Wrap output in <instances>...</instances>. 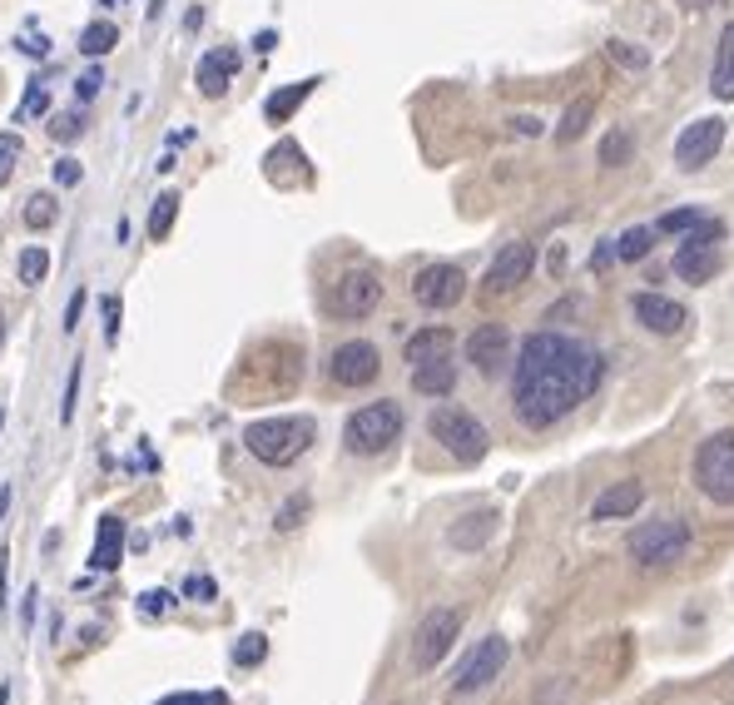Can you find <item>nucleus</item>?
Wrapping results in <instances>:
<instances>
[{
    "instance_id": "nucleus-36",
    "label": "nucleus",
    "mask_w": 734,
    "mask_h": 705,
    "mask_svg": "<svg viewBox=\"0 0 734 705\" xmlns=\"http://www.w3.org/2000/svg\"><path fill=\"white\" fill-rule=\"evenodd\" d=\"M695 224H700L695 209H670V214L655 224V234H685V228H695Z\"/></svg>"
},
{
    "instance_id": "nucleus-49",
    "label": "nucleus",
    "mask_w": 734,
    "mask_h": 705,
    "mask_svg": "<svg viewBox=\"0 0 734 705\" xmlns=\"http://www.w3.org/2000/svg\"><path fill=\"white\" fill-rule=\"evenodd\" d=\"M511 125H517L521 134H541V120H531V115H517V120H511Z\"/></svg>"
},
{
    "instance_id": "nucleus-22",
    "label": "nucleus",
    "mask_w": 734,
    "mask_h": 705,
    "mask_svg": "<svg viewBox=\"0 0 734 705\" xmlns=\"http://www.w3.org/2000/svg\"><path fill=\"white\" fill-rule=\"evenodd\" d=\"M710 90H714V99H734V21L720 31V50H714Z\"/></svg>"
},
{
    "instance_id": "nucleus-1",
    "label": "nucleus",
    "mask_w": 734,
    "mask_h": 705,
    "mask_svg": "<svg viewBox=\"0 0 734 705\" xmlns=\"http://www.w3.org/2000/svg\"><path fill=\"white\" fill-rule=\"evenodd\" d=\"M601 353L576 338L561 333H531L517 353V373H511V402H517L521 427L541 433V427L561 423L576 413V402H585L601 388Z\"/></svg>"
},
{
    "instance_id": "nucleus-18",
    "label": "nucleus",
    "mask_w": 734,
    "mask_h": 705,
    "mask_svg": "<svg viewBox=\"0 0 734 705\" xmlns=\"http://www.w3.org/2000/svg\"><path fill=\"white\" fill-rule=\"evenodd\" d=\"M457 338L447 333V328H422V333L407 338V348H402V359L412 363V368H422V363H437V359H452Z\"/></svg>"
},
{
    "instance_id": "nucleus-14",
    "label": "nucleus",
    "mask_w": 734,
    "mask_h": 705,
    "mask_svg": "<svg viewBox=\"0 0 734 705\" xmlns=\"http://www.w3.org/2000/svg\"><path fill=\"white\" fill-rule=\"evenodd\" d=\"M531 269H536V249L531 244H521V239H511L507 249L492 259V269H486V293H511V289H521V283L531 279Z\"/></svg>"
},
{
    "instance_id": "nucleus-48",
    "label": "nucleus",
    "mask_w": 734,
    "mask_h": 705,
    "mask_svg": "<svg viewBox=\"0 0 734 705\" xmlns=\"http://www.w3.org/2000/svg\"><path fill=\"white\" fill-rule=\"evenodd\" d=\"M21 50H25V55H35V60H40V55H50V40H45V35H40V40H21Z\"/></svg>"
},
{
    "instance_id": "nucleus-41",
    "label": "nucleus",
    "mask_w": 734,
    "mask_h": 705,
    "mask_svg": "<svg viewBox=\"0 0 734 705\" xmlns=\"http://www.w3.org/2000/svg\"><path fill=\"white\" fill-rule=\"evenodd\" d=\"M308 512V497H293V502H283V512H279V532H293L298 527V517Z\"/></svg>"
},
{
    "instance_id": "nucleus-47",
    "label": "nucleus",
    "mask_w": 734,
    "mask_h": 705,
    "mask_svg": "<svg viewBox=\"0 0 734 705\" xmlns=\"http://www.w3.org/2000/svg\"><path fill=\"white\" fill-rule=\"evenodd\" d=\"M35 601H40V591H31V597H25V607H21V626L25 631L35 626Z\"/></svg>"
},
{
    "instance_id": "nucleus-38",
    "label": "nucleus",
    "mask_w": 734,
    "mask_h": 705,
    "mask_svg": "<svg viewBox=\"0 0 734 705\" xmlns=\"http://www.w3.org/2000/svg\"><path fill=\"white\" fill-rule=\"evenodd\" d=\"M75 402H80V363L70 368V378H66V398H60V423H70V418H75Z\"/></svg>"
},
{
    "instance_id": "nucleus-3",
    "label": "nucleus",
    "mask_w": 734,
    "mask_h": 705,
    "mask_svg": "<svg viewBox=\"0 0 734 705\" xmlns=\"http://www.w3.org/2000/svg\"><path fill=\"white\" fill-rule=\"evenodd\" d=\"M402 437V408L398 402H367V408H357L353 418H347V427H343V443H347V453H357V457H378V453H388L392 443Z\"/></svg>"
},
{
    "instance_id": "nucleus-55",
    "label": "nucleus",
    "mask_w": 734,
    "mask_h": 705,
    "mask_svg": "<svg viewBox=\"0 0 734 705\" xmlns=\"http://www.w3.org/2000/svg\"><path fill=\"white\" fill-rule=\"evenodd\" d=\"M690 5H705V0H690Z\"/></svg>"
},
{
    "instance_id": "nucleus-2",
    "label": "nucleus",
    "mask_w": 734,
    "mask_h": 705,
    "mask_svg": "<svg viewBox=\"0 0 734 705\" xmlns=\"http://www.w3.org/2000/svg\"><path fill=\"white\" fill-rule=\"evenodd\" d=\"M313 437H318L313 418H259V423L244 427V447L263 467H293L313 447Z\"/></svg>"
},
{
    "instance_id": "nucleus-46",
    "label": "nucleus",
    "mask_w": 734,
    "mask_h": 705,
    "mask_svg": "<svg viewBox=\"0 0 734 705\" xmlns=\"http://www.w3.org/2000/svg\"><path fill=\"white\" fill-rule=\"evenodd\" d=\"M105 328H109V343L119 338V298H105Z\"/></svg>"
},
{
    "instance_id": "nucleus-27",
    "label": "nucleus",
    "mask_w": 734,
    "mask_h": 705,
    "mask_svg": "<svg viewBox=\"0 0 734 705\" xmlns=\"http://www.w3.org/2000/svg\"><path fill=\"white\" fill-rule=\"evenodd\" d=\"M650 244H655V228L636 224V228H626V234L616 239V254H620V259H630V263H640L650 254Z\"/></svg>"
},
{
    "instance_id": "nucleus-17",
    "label": "nucleus",
    "mask_w": 734,
    "mask_h": 705,
    "mask_svg": "<svg viewBox=\"0 0 734 705\" xmlns=\"http://www.w3.org/2000/svg\"><path fill=\"white\" fill-rule=\"evenodd\" d=\"M238 75V50H209L204 60H199V70H194V80H199V90H204L209 99H218L228 90V80Z\"/></svg>"
},
{
    "instance_id": "nucleus-44",
    "label": "nucleus",
    "mask_w": 734,
    "mask_h": 705,
    "mask_svg": "<svg viewBox=\"0 0 734 705\" xmlns=\"http://www.w3.org/2000/svg\"><path fill=\"white\" fill-rule=\"evenodd\" d=\"M80 314H85V289H80L75 298H70V308H66V333H75V328H80Z\"/></svg>"
},
{
    "instance_id": "nucleus-54",
    "label": "nucleus",
    "mask_w": 734,
    "mask_h": 705,
    "mask_svg": "<svg viewBox=\"0 0 734 705\" xmlns=\"http://www.w3.org/2000/svg\"><path fill=\"white\" fill-rule=\"evenodd\" d=\"M0 427H5V408H0Z\"/></svg>"
},
{
    "instance_id": "nucleus-4",
    "label": "nucleus",
    "mask_w": 734,
    "mask_h": 705,
    "mask_svg": "<svg viewBox=\"0 0 734 705\" xmlns=\"http://www.w3.org/2000/svg\"><path fill=\"white\" fill-rule=\"evenodd\" d=\"M626 552H630V562H640V566H675L685 552H690V527H685L680 517L646 521V527L630 532Z\"/></svg>"
},
{
    "instance_id": "nucleus-6",
    "label": "nucleus",
    "mask_w": 734,
    "mask_h": 705,
    "mask_svg": "<svg viewBox=\"0 0 734 705\" xmlns=\"http://www.w3.org/2000/svg\"><path fill=\"white\" fill-rule=\"evenodd\" d=\"M427 433H433L457 462H482L486 447H492L486 427L476 423L472 413H462V408H437V413L427 418Z\"/></svg>"
},
{
    "instance_id": "nucleus-9",
    "label": "nucleus",
    "mask_w": 734,
    "mask_h": 705,
    "mask_svg": "<svg viewBox=\"0 0 734 705\" xmlns=\"http://www.w3.org/2000/svg\"><path fill=\"white\" fill-rule=\"evenodd\" d=\"M412 298H417L422 308H433V314L457 308L466 298V273L457 269V263H427V269L412 279Z\"/></svg>"
},
{
    "instance_id": "nucleus-32",
    "label": "nucleus",
    "mask_w": 734,
    "mask_h": 705,
    "mask_svg": "<svg viewBox=\"0 0 734 705\" xmlns=\"http://www.w3.org/2000/svg\"><path fill=\"white\" fill-rule=\"evenodd\" d=\"M21 134H0V189L15 179V164H21Z\"/></svg>"
},
{
    "instance_id": "nucleus-29",
    "label": "nucleus",
    "mask_w": 734,
    "mask_h": 705,
    "mask_svg": "<svg viewBox=\"0 0 734 705\" xmlns=\"http://www.w3.org/2000/svg\"><path fill=\"white\" fill-rule=\"evenodd\" d=\"M60 219V199L55 195H31L25 199V228H50Z\"/></svg>"
},
{
    "instance_id": "nucleus-51",
    "label": "nucleus",
    "mask_w": 734,
    "mask_h": 705,
    "mask_svg": "<svg viewBox=\"0 0 734 705\" xmlns=\"http://www.w3.org/2000/svg\"><path fill=\"white\" fill-rule=\"evenodd\" d=\"M0 607H5V552H0Z\"/></svg>"
},
{
    "instance_id": "nucleus-33",
    "label": "nucleus",
    "mask_w": 734,
    "mask_h": 705,
    "mask_svg": "<svg viewBox=\"0 0 734 705\" xmlns=\"http://www.w3.org/2000/svg\"><path fill=\"white\" fill-rule=\"evenodd\" d=\"M605 55H611L616 66H626V70H646L650 66V55L640 50V45H630V40H611V45H605Z\"/></svg>"
},
{
    "instance_id": "nucleus-28",
    "label": "nucleus",
    "mask_w": 734,
    "mask_h": 705,
    "mask_svg": "<svg viewBox=\"0 0 734 705\" xmlns=\"http://www.w3.org/2000/svg\"><path fill=\"white\" fill-rule=\"evenodd\" d=\"M591 115H595V99H576V105L561 115V130H556V140H561V144H571L576 134H585Z\"/></svg>"
},
{
    "instance_id": "nucleus-21",
    "label": "nucleus",
    "mask_w": 734,
    "mask_h": 705,
    "mask_svg": "<svg viewBox=\"0 0 734 705\" xmlns=\"http://www.w3.org/2000/svg\"><path fill=\"white\" fill-rule=\"evenodd\" d=\"M119 552H125V521H119V517H99V537H95V552H90L95 572H115Z\"/></svg>"
},
{
    "instance_id": "nucleus-23",
    "label": "nucleus",
    "mask_w": 734,
    "mask_h": 705,
    "mask_svg": "<svg viewBox=\"0 0 734 705\" xmlns=\"http://www.w3.org/2000/svg\"><path fill=\"white\" fill-rule=\"evenodd\" d=\"M313 90H318V80H298V85L273 90V95H269V105H263V115H269L273 125H288L293 115H298V105H303L308 95H313Z\"/></svg>"
},
{
    "instance_id": "nucleus-31",
    "label": "nucleus",
    "mask_w": 734,
    "mask_h": 705,
    "mask_svg": "<svg viewBox=\"0 0 734 705\" xmlns=\"http://www.w3.org/2000/svg\"><path fill=\"white\" fill-rule=\"evenodd\" d=\"M263 656H269V636H263V631H249V636L234 646V666H259Z\"/></svg>"
},
{
    "instance_id": "nucleus-34",
    "label": "nucleus",
    "mask_w": 734,
    "mask_h": 705,
    "mask_svg": "<svg viewBox=\"0 0 734 705\" xmlns=\"http://www.w3.org/2000/svg\"><path fill=\"white\" fill-rule=\"evenodd\" d=\"M630 150H636V144H630V134H626V130L605 134V140H601V164H626V160H630Z\"/></svg>"
},
{
    "instance_id": "nucleus-19",
    "label": "nucleus",
    "mask_w": 734,
    "mask_h": 705,
    "mask_svg": "<svg viewBox=\"0 0 734 705\" xmlns=\"http://www.w3.org/2000/svg\"><path fill=\"white\" fill-rule=\"evenodd\" d=\"M670 269L680 273L685 283H710L714 273H720V254H714V244H685Z\"/></svg>"
},
{
    "instance_id": "nucleus-40",
    "label": "nucleus",
    "mask_w": 734,
    "mask_h": 705,
    "mask_svg": "<svg viewBox=\"0 0 734 705\" xmlns=\"http://www.w3.org/2000/svg\"><path fill=\"white\" fill-rule=\"evenodd\" d=\"M80 130H85V120H80V115H55V120H50V134H55V140H75Z\"/></svg>"
},
{
    "instance_id": "nucleus-12",
    "label": "nucleus",
    "mask_w": 734,
    "mask_h": 705,
    "mask_svg": "<svg viewBox=\"0 0 734 705\" xmlns=\"http://www.w3.org/2000/svg\"><path fill=\"white\" fill-rule=\"evenodd\" d=\"M720 150H724V120L705 115V120L685 125V134L675 140V164H680V169H700V164H710Z\"/></svg>"
},
{
    "instance_id": "nucleus-25",
    "label": "nucleus",
    "mask_w": 734,
    "mask_h": 705,
    "mask_svg": "<svg viewBox=\"0 0 734 705\" xmlns=\"http://www.w3.org/2000/svg\"><path fill=\"white\" fill-rule=\"evenodd\" d=\"M115 45H119V25L115 21H90L85 31H80V50L95 55V60H99V55H109Z\"/></svg>"
},
{
    "instance_id": "nucleus-42",
    "label": "nucleus",
    "mask_w": 734,
    "mask_h": 705,
    "mask_svg": "<svg viewBox=\"0 0 734 705\" xmlns=\"http://www.w3.org/2000/svg\"><path fill=\"white\" fill-rule=\"evenodd\" d=\"M99 85H105V80H99V70H90V75H80V85H75V99H80V105H85V99H95V95H99Z\"/></svg>"
},
{
    "instance_id": "nucleus-10",
    "label": "nucleus",
    "mask_w": 734,
    "mask_h": 705,
    "mask_svg": "<svg viewBox=\"0 0 734 705\" xmlns=\"http://www.w3.org/2000/svg\"><path fill=\"white\" fill-rule=\"evenodd\" d=\"M378 304H382V279L372 269H347L343 279L333 283V314L347 318V324L367 318Z\"/></svg>"
},
{
    "instance_id": "nucleus-39",
    "label": "nucleus",
    "mask_w": 734,
    "mask_h": 705,
    "mask_svg": "<svg viewBox=\"0 0 734 705\" xmlns=\"http://www.w3.org/2000/svg\"><path fill=\"white\" fill-rule=\"evenodd\" d=\"M140 611H144V616H169V611H174V597H169V591H144V597H140Z\"/></svg>"
},
{
    "instance_id": "nucleus-56",
    "label": "nucleus",
    "mask_w": 734,
    "mask_h": 705,
    "mask_svg": "<svg viewBox=\"0 0 734 705\" xmlns=\"http://www.w3.org/2000/svg\"><path fill=\"white\" fill-rule=\"evenodd\" d=\"M99 5H109V0H99Z\"/></svg>"
},
{
    "instance_id": "nucleus-11",
    "label": "nucleus",
    "mask_w": 734,
    "mask_h": 705,
    "mask_svg": "<svg viewBox=\"0 0 734 705\" xmlns=\"http://www.w3.org/2000/svg\"><path fill=\"white\" fill-rule=\"evenodd\" d=\"M328 373H333L338 388H367V383H378L382 359H378V348L367 343V338H353V343H338L333 348Z\"/></svg>"
},
{
    "instance_id": "nucleus-30",
    "label": "nucleus",
    "mask_w": 734,
    "mask_h": 705,
    "mask_svg": "<svg viewBox=\"0 0 734 705\" xmlns=\"http://www.w3.org/2000/svg\"><path fill=\"white\" fill-rule=\"evenodd\" d=\"M15 273H21L25 289L45 283V273H50V254H45V249H25V254H21V263H15Z\"/></svg>"
},
{
    "instance_id": "nucleus-45",
    "label": "nucleus",
    "mask_w": 734,
    "mask_h": 705,
    "mask_svg": "<svg viewBox=\"0 0 734 705\" xmlns=\"http://www.w3.org/2000/svg\"><path fill=\"white\" fill-rule=\"evenodd\" d=\"M183 591H189V597H214V581H209V576H189V581H183Z\"/></svg>"
},
{
    "instance_id": "nucleus-7",
    "label": "nucleus",
    "mask_w": 734,
    "mask_h": 705,
    "mask_svg": "<svg viewBox=\"0 0 734 705\" xmlns=\"http://www.w3.org/2000/svg\"><path fill=\"white\" fill-rule=\"evenodd\" d=\"M457 636H462V611L433 607L427 616H422L417 636H412V666H417V671H433V666L457 646Z\"/></svg>"
},
{
    "instance_id": "nucleus-52",
    "label": "nucleus",
    "mask_w": 734,
    "mask_h": 705,
    "mask_svg": "<svg viewBox=\"0 0 734 705\" xmlns=\"http://www.w3.org/2000/svg\"><path fill=\"white\" fill-rule=\"evenodd\" d=\"M5 507H11V487H0V517H5Z\"/></svg>"
},
{
    "instance_id": "nucleus-37",
    "label": "nucleus",
    "mask_w": 734,
    "mask_h": 705,
    "mask_svg": "<svg viewBox=\"0 0 734 705\" xmlns=\"http://www.w3.org/2000/svg\"><path fill=\"white\" fill-rule=\"evenodd\" d=\"M45 109H50V90L31 85L25 90V105H21V120H35V115H45Z\"/></svg>"
},
{
    "instance_id": "nucleus-53",
    "label": "nucleus",
    "mask_w": 734,
    "mask_h": 705,
    "mask_svg": "<svg viewBox=\"0 0 734 705\" xmlns=\"http://www.w3.org/2000/svg\"><path fill=\"white\" fill-rule=\"evenodd\" d=\"M0 348H5V314H0Z\"/></svg>"
},
{
    "instance_id": "nucleus-16",
    "label": "nucleus",
    "mask_w": 734,
    "mask_h": 705,
    "mask_svg": "<svg viewBox=\"0 0 734 705\" xmlns=\"http://www.w3.org/2000/svg\"><path fill=\"white\" fill-rule=\"evenodd\" d=\"M640 502H646V487H640L636 478L616 482V487H605L601 497L591 502V517L595 521H620V517H630V512H640Z\"/></svg>"
},
{
    "instance_id": "nucleus-24",
    "label": "nucleus",
    "mask_w": 734,
    "mask_h": 705,
    "mask_svg": "<svg viewBox=\"0 0 734 705\" xmlns=\"http://www.w3.org/2000/svg\"><path fill=\"white\" fill-rule=\"evenodd\" d=\"M492 532H497V512H472V517H462V527H452V547L472 552V547H482Z\"/></svg>"
},
{
    "instance_id": "nucleus-13",
    "label": "nucleus",
    "mask_w": 734,
    "mask_h": 705,
    "mask_svg": "<svg viewBox=\"0 0 734 705\" xmlns=\"http://www.w3.org/2000/svg\"><path fill=\"white\" fill-rule=\"evenodd\" d=\"M630 314H636V324L655 338H675L685 324H690L685 304H675V298H665V293H636V298H630Z\"/></svg>"
},
{
    "instance_id": "nucleus-8",
    "label": "nucleus",
    "mask_w": 734,
    "mask_h": 705,
    "mask_svg": "<svg viewBox=\"0 0 734 705\" xmlns=\"http://www.w3.org/2000/svg\"><path fill=\"white\" fill-rule=\"evenodd\" d=\"M507 656H511V641H507V636H486V641H476L472 651H466V661L457 666L452 691H457V695H476V691H486V685H492L501 671H507Z\"/></svg>"
},
{
    "instance_id": "nucleus-26",
    "label": "nucleus",
    "mask_w": 734,
    "mask_h": 705,
    "mask_svg": "<svg viewBox=\"0 0 734 705\" xmlns=\"http://www.w3.org/2000/svg\"><path fill=\"white\" fill-rule=\"evenodd\" d=\"M174 219H179V195H159V199H154V209H150V239L154 244L169 239Z\"/></svg>"
},
{
    "instance_id": "nucleus-15",
    "label": "nucleus",
    "mask_w": 734,
    "mask_h": 705,
    "mask_svg": "<svg viewBox=\"0 0 734 705\" xmlns=\"http://www.w3.org/2000/svg\"><path fill=\"white\" fill-rule=\"evenodd\" d=\"M507 348H511V333L501 324H482L472 338H466V363H472L482 378H497V368L507 363Z\"/></svg>"
},
{
    "instance_id": "nucleus-5",
    "label": "nucleus",
    "mask_w": 734,
    "mask_h": 705,
    "mask_svg": "<svg viewBox=\"0 0 734 705\" xmlns=\"http://www.w3.org/2000/svg\"><path fill=\"white\" fill-rule=\"evenodd\" d=\"M695 482L714 507H734V433H714L695 453Z\"/></svg>"
},
{
    "instance_id": "nucleus-20",
    "label": "nucleus",
    "mask_w": 734,
    "mask_h": 705,
    "mask_svg": "<svg viewBox=\"0 0 734 705\" xmlns=\"http://www.w3.org/2000/svg\"><path fill=\"white\" fill-rule=\"evenodd\" d=\"M412 388H417L422 398H447V392L457 388V363L452 359H437V363H422V368H412Z\"/></svg>"
},
{
    "instance_id": "nucleus-43",
    "label": "nucleus",
    "mask_w": 734,
    "mask_h": 705,
    "mask_svg": "<svg viewBox=\"0 0 734 705\" xmlns=\"http://www.w3.org/2000/svg\"><path fill=\"white\" fill-rule=\"evenodd\" d=\"M55 185H80V160H60L55 164Z\"/></svg>"
},
{
    "instance_id": "nucleus-50",
    "label": "nucleus",
    "mask_w": 734,
    "mask_h": 705,
    "mask_svg": "<svg viewBox=\"0 0 734 705\" xmlns=\"http://www.w3.org/2000/svg\"><path fill=\"white\" fill-rule=\"evenodd\" d=\"M611 254H616V244H601V249H595V269H605V263H611Z\"/></svg>"
},
{
    "instance_id": "nucleus-35",
    "label": "nucleus",
    "mask_w": 734,
    "mask_h": 705,
    "mask_svg": "<svg viewBox=\"0 0 734 705\" xmlns=\"http://www.w3.org/2000/svg\"><path fill=\"white\" fill-rule=\"evenodd\" d=\"M154 705H228V695L224 691H174Z\"/></svg>"
}]
</instances>
